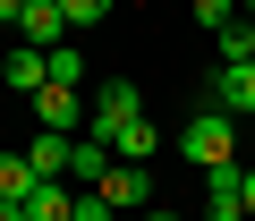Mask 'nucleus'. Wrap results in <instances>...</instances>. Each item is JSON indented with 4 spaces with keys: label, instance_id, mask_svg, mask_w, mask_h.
<instances>
[{
    "label": "nucleus",
    "instance_id": "1",
    "mask_svg": "<svg viewBox=\"0 0 255 221\" xmlns=\"http://www.w3.org/2000/svg\"><path fill=\"white\" fill-rule=\"evenodd\" d=\"M179 153L196 162V170H221V162H238V119H230V110H196V119L179 128Z\"/></svg>",
    "mask_w": 255,
    "mask_h": 221
},
{
    "label": "nucleus",
    "instance_id": "11",
    "mask_svg": "<svg viewBox=\"0 0 255 221\" xmlns=\"http://www.w3.org/2000/svg\"><path fill=\"white\" fill-rule=\"evenodd\" d=\"M102 170H111V145H102V136H77V153H68V179L102 187Z\"/></svg>",
    "mask_w": 255,
    "mask_h": 221
},
{
    "label": "nucleus",
    "instance_id": "12",
    "mask_svg": "<svg viewBox=\"0 0 255 221\" xmlns=\"http://www.w3.org/2000/svg\"><path fill=\"white\" fill-rule=\"evenodd\" d=\"M213 43H221V68H238V60H255V17L238 9V17H230V26L213 34Z\"/></svg>",
    "mask_w": 255,
    "mask_h": 221
},
{
    "label": "nucleus",
    "instance_id": "19",
    "mask_svg": "<svg viewBox=\"0 0 255 221\" xmlns=\"http://www.w3.org/2000/svg\"><path fill=\"white\" fill-rule=\"evenodd\" d=\"M247 17H255V0H247Z\"/></svg>",
    "mask_w": 255,
    "mask_h": 221
},
{
    "label": "nucleus",
    "instance_id": "14",
    "mask_svg": "<svg viewBox=\"0 0 255 221\" xmlns=\"http://www.w3.org/2000/svg\"><path fill=\"white\" fill-rule=\"evenodd\" d=\"M60 9H68V26L85 34V26H102V17H111V0H60Z\"/></svg>",
    "mask_w": 255,
    "mask_h": 221
},
{
    "label": "nucleus",
    "instance_id": "13",
    "mask_svg": "<svg viewBox=\"0 0 255 221\" xmlns=\"http://www.w3.org/2000/svg\"><path fill=\"white\" fill-rule=\"evenodd\" d=\"M51 85H85V51H77V43L51 51Z\"/></svg>",
    "mask_w": 255,
    "mask_h": 221
},
{
    "label": "nucleus",
    "instance_id": "17",
    "mask_svg": "<svg viewBox=\"0 0 255 221\" xmlns=\"http://www.w3.org/2000/svg\"><path fill=\"white\" fill-rule=\"evenodd\" d=\"M17 17H26V0H0V26H17Z\"/></svg>",
    "mask_w": 255,
    "mask_h": 221
},
{
    "label": "nucleus",
    "instance_id": "10",
    "mask_svg": "<svg viewBox=\"0 0 255 221\" xmlns=\"http://www.w3.org/2000/svg\"><path fill=\"white\" fill-rule=\"evenodd\" d=\"M34 187H43V179H34V162H26V153H0V204H26Z\"/></svg>",
    "mask_w": 255,
    "mask_h": 221
},
{
    "label": "nucleus",
    "instance_id": "9",
    "mask_svg": "<svg viewBox=\"0 0 255 221\" xmlns=\"http://www.w3.org/2000/svg\"><path fill=\"white\" fill-rule=\"evenodd\" d=\"M68 153H77V136H60V128H43L26 162H34V179H68Z\"/></svg>",
    "mask_w": 255,
    "mask_h": 221
},
{
    "label": "nucleus",
    "instance_id": "18",
    "mask_svg": "<svg viewBox=\"0 0 255 221\" xmlns=\"http://www.w3.org/2000/svg\"><path fill=\"white\" fill-rule=\"evenodd\" d=\"M145 221H187V213H145Z\"/></svg>",
    "mask_w": 255,
    "mask_h": 221
},
{
    "label": "nucleus",
    "instance_id": "7",
    "mask_svg": "<svg viewBox=\"0 0 255 221\" xmlns=\"http://www.w3.org/2000/svg\"><path fill=\"white\" fill-rule=\"evenodd\" d=\"M0 85H9V94H43V85H51V51L17 43L9 60H0Z\"/></svg>",
    "mask_w": 255,
    "mask_h": 221
},
{
    "label": "nucleus",
    "instance_id": "4",
    "mask_svg": "<svg viewBox=\"0 0 255 221\" xmlns=\"http://www.w3.org/2000/svg\"><path fill=\"white\" fill-rule=\"evenodd\" d=\"M85 102H94V119H85V136H111L119 119H136V110H145V102H136V85H128V77H102V85H94Z\"/></svg>",
    "mask_w": 255,
    "mask_h": 221
},
{
    "label": "nucleus",
    "instance_id": "3",
    "mask_svg": "<svg viewBox=\"0 0 255 221\" xmlns=\"http://www.w3.org/2000/svg\"><path fill=\"white\" fill-rule=\"evenodd\" d=\"M102 204H111V213H145V204H153V170L111 153V170H102Z\"/></svg>",
    "mask_w": 255,
    "mask_h": 221
},
{
    "label": "nucleus",
    "instance_id": "20",
    "mask_svg": "<svg viewBox=\"0 0 255 221\" xmlns=\"http://www.w3.org/2000/svg\"><path fill=\"white\" fill-rule=\"evenodd\" d=\"M238 9H247V0H238Z\"/></svg>",
    "mask_w": 255,
    "mask_h": 221
},
{
    "label": "nucleus",
    "instance_id": "6",
    "mask_svg": "<svg viewBox=\"0 0 255 221\" xmlns=\"http://www.w3.org/2000/svg\"><path fill=\"white\" fill-rule=\"evenodd\" d=\"M77 26H68V9L60 0H26V17H17V43H34V51H60Z\"/></svg>",
    "mask_w": 255,
    "mask_h": 221
},
{
    "label": "nucleus",
    "instance_id": "16",
    "mask_svg": "<svg viewBox=\"0 0 255 221\" xmlns=\"http://www.w3.org/2000/svg\"><path fill=\"white\" fill-rule=\"evenodd\" d=\"M238 204H247V221H255V162L238 170Z\"/></svg>",
    "mask_w": 255,
    "mask_h": 221
},
{
    "label": "nucleus",
    "instance_id": "2",
    "mask_svg": "<svg viewBox=\"0 0 255 221\" xmlns=\"http://www.w3.org/2000/svg\"><path fill=\"white\" fill-rule=\"evenodd\" d=\"M85 119H94L85 85H43V94H34V128H60V136H77Z\"/></svg>",
    "mask_w": 255,
    "mask_h": 221
},
{
    "label": "nucleus",
    "instance_id": "15",
    "mask_svg": "<svg viewBox=\"0 0 255 221\" xmlns=\"http://www.w3.org/2000/svg\"><path fill=\"white\" fill-rule=\"evenodd\" d=\"M230 17H238V0H196V26H204V34H221Z\"/></svg>",
    "mask_w": 255,
    "mask_h": 221
},
{
    "label": "nucleus",
    "instance_id": "5",
    "mask_svg": "<svg viewBox=\"0 0 255 221\" xmlns=\"http://www.w3.org/2000/svg\"><path fill=\"white\" fill-rule=\"evenodd\" d=\"M204 102H213V110H230V119H247V110H255V60L213 68V77H204Z\"/></svg>",
    "mask_w": 255,
    "mask_h": 221
},
{
    "label": "nucleus",
    "instance_id": "8",
    "mask_svg": "<svg viewBox=\"0 0 255 221\" xmlns=\"http://www.w3.org/2000/svg\"><path fill=\"white\" fill-rule=\"evenodd\" d=\"M102 145H111L119 162H153V145H162V128H153V119H145V110H136V119H119V128H111Z\"/></svg>",
    "mask_w": 255,
    "mask_h": 221
}]
</instances>
